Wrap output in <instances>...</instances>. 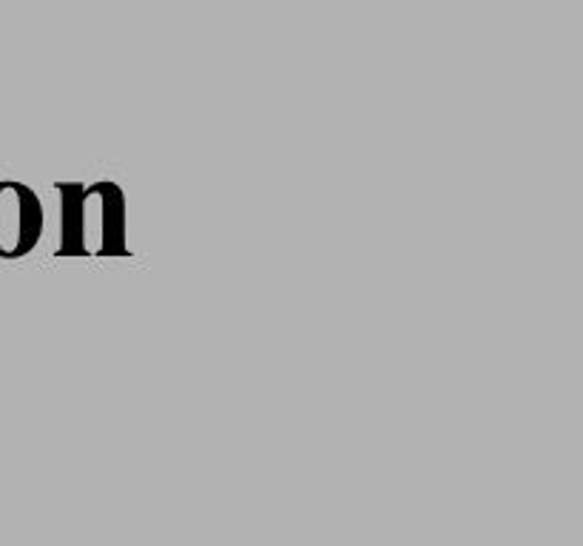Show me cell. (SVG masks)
<instances>
[{"label":"cell","instance_id":"cell-1","mask_svg":"<svg viewBox=\"0 0 583 546\" xmlns=\"http://www.w3.org/2000/svg\"><path fill=\"white\" fill-rule=\"evenodd\" d=\"M3 225H14L26 251H32L43 231V208L32 188L18 182L14 186V202H7V182H0V231H3Z\"/></svg>","mask_w":583,"mask_h":546},{"label":"cell","instance_id":"cell-2","mask_svg":"<svg viewBox=\"0 0 583 546\" xmlns=\"http://www.w3.org/2000/svg\"><path fill=\"white\" fill-rule=\"evenodd\" d=\"M106 197L103 202V248L100 253H128L123 245V191L115 182H106Z\"/></svg>","mask_w":583,"mask_h":546}]
</instances>
